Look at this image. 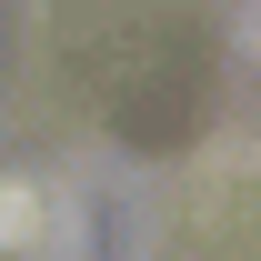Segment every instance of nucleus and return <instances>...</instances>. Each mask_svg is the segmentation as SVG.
Here are the masks:
<instances>
[{
	"label": "nucleus",
	"instance_id": "obj_1",
	"mask_svg": "<svg viewBox=\"0 0 261 261\" xmlns=\"http://www.w3.org/2000/svg\"><path fill=\"white\" fill-rule=\"evenodd\" d=\"M61 241V201L40 181H0V251H50Z\"/></svg>",
	"mask_w": 261,
	"mask_h": 261
}]
</instances>
